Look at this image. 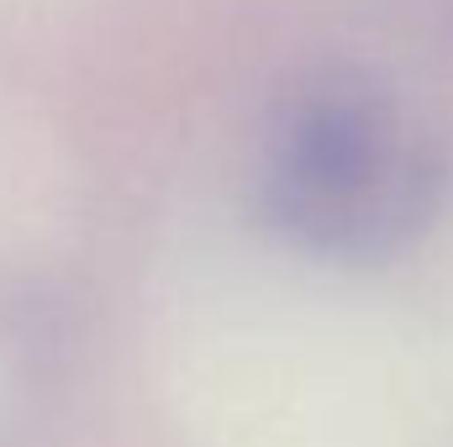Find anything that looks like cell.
I'll return each instance as SVG.
<instances>
[{
    "mask_svg": "<svg viewBox=\"0 0 453 447\" xmlns=\"http://www.w3.org/2000/svg\"><path fill=\"white\" fill-rule=\"evenodd\" d=\"M443 158L369 80L306 85L269 126L264 211L327 258H385L433 222Z\"/></svg>",
    "mask_w": 453,
    "mask_h": 447,
    "instance_id": "1",
    "label": "cell"
}]
</instances>
